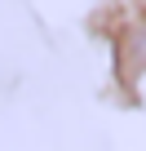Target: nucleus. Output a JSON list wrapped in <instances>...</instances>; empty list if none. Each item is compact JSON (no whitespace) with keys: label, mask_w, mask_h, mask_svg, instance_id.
<instances>
[{"label":"nucleus","mask_w":146,"mask_h":151,"mask_svg":"<svg viewBox=\"0 0 146 151\" xmlns=\"http://www.w3.org/2000/svg\"><path fill=\"white\" fill-rule=\"evenodd\" d=\"M120 62L128 76H142L146 71V27H133L124 40H120Z\"/></svg>","instance_id":"f257e3e1"}]
</instances>
